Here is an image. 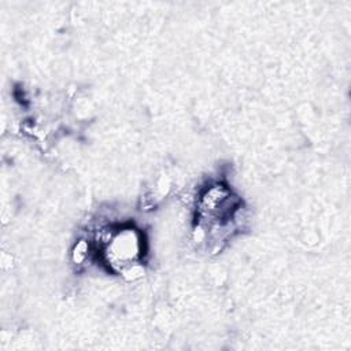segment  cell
Returning a JSON list of instances; mask_svg holds the SVG:
<instances>
[{"mask_svg": "<svg viewBox=\"0 0 351 351\" xmlns=\"http://www.w3.org/2000/svg\"><path fill=\"white\" fill-rule=\"evenodd\" d=\"M108 262L114 266L126 269L132 267V262L140 254V239L133 229L118 232L107 244Z\"/></svg>", "mask_w": 351, "mask_h": 351, "instance_id": "6da1fadb", "label": "cell"}]
</instances>
